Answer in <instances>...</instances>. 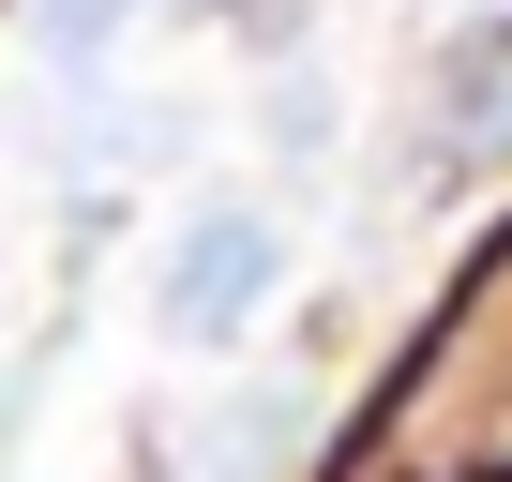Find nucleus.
<instances>
[{"instance_id": "nucleus-1", "label": "nucleus", "mask_w": 512, "mask_h": 482, "mask_svg": "<svg viewBox=\"0 0 512 482\" xmlns=\"http://www.w3.org/2000/svg\"><path fill=\"white\" fill-rule=\"evenodd\" d=\"M272 272H287V241L256 226V211L181 226V257H166V332H181V347H226L256 302H272Z\"/></svg>"}, {"instance_id": "nucleus-3", "label": "nucleus", "mask_w": 512, "mask_h": 482, "mask_svg": "<svg viewBox=\"0 0 512 482\" xmlns=\"http://www.w3.org/2000/svg\"><path fill=\"white\" fill-rule=\"evenodd\" d=\"M272 452H302V392H256V407L226 422V467H211V482H272Z\"/></svg>"}, {"instance_id": "nucleus-2", "label": "nucleus", "mask_w": 512, "mask_h": 482, "mask_svg": "<svg viewBox=\"0 0 512 482\" xmlns=\"http://www.w3.org/2000/svg\"><path fill=\"white\" fill-rule=\"evenodd\" d=\"M437 106H452V136H437V166H467L497 121H512V16H482L467 46H452V76H437Z\"/></svg>"}, {"instance_id": "nucleus-4", "label": "nucleus", "mask_w": 512, "mask_h": 482, "mask_svg": "<svg viewBox=\"0 0 512 482\" xmlns=\"http://www.w3.org/2000/svg\"><path fill=\"white\" fill-rule=\"evenodd\" d=\"M121 16H136V0H31L46 61H106V46H121Z\"/></svg>"}]
</instances>
